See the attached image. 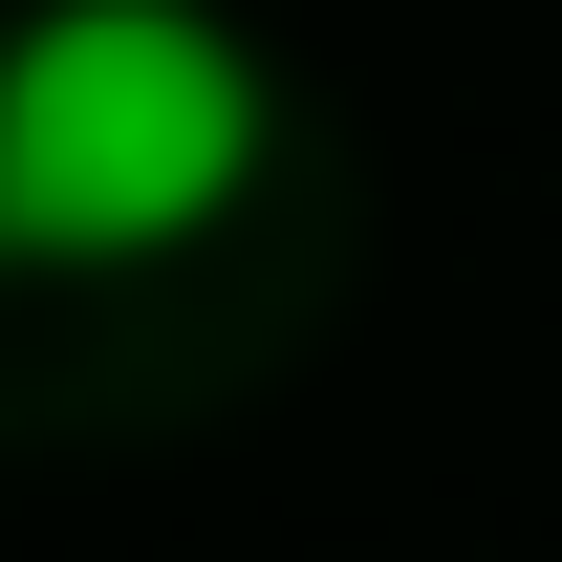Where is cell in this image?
<instances>
[{"label":"cell","instance_id":"6da1fadb","mask_svg":"<svg viewBox=\"0 0 562 562\" xmlns=\"http://www.w3.org/2000/svg\"><path fill=\"white\" fill-rule=\"evenodd\" d=\"M281 173V66L216 0H22L0 22V260L131 281Z\"/></svg>","mask_w":562,"mask_h":562}]
</instances>
